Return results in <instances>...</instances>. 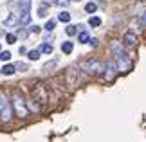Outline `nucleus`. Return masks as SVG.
I'll return each instance as SVG.
<instances>
[{
    "instance_id": "f257e3e1",
    "label": "nucleus",
    "mask_w": 146,
    "mask_h": 142,
    "mask_svg": "<svg viewBox=\"0 0 146 142\" xmlns=\"http://www.w3.org/2000/svg\"><path fill=\"white\" fill-rule=\"evenodd\" d=\"M11 104H13V112L18 115L20 119H25L29 117V103L25 101L24 94L20 92V90H13V94H11Z\"/></svg>"
},
{
    "instance_id": "f03ea898",
    "label": "nucleus",
    "mask_w": 146,
    "mask_h": 142,
    "mask_svg": "<svg viewBox=\"0 0 146 142\" xmlns=\"http://www.w3.org/2000/svg\"><path fill=\"white\" fill-rule=\"evenodd\" d=\"M112 54H114V59L117 67H119V72H126L128 69H130V58H128V52H126V47L119 42H114L112 43Z\"/></svg>"
},
{
    "instance_id": "7ed1b4c3",
    "label": "nucleus",
    "mask_w": 146,
    "mask_h": 142,
    "mask_svg": "<svg viewBox=\"0 0 146 142\" xmlns=\"http://www.w3.org/2000/svg\"><path fill=\"white\" fill-rule=\"evenodd\" d=\"M31 99L43 110V108H45V104L49 103V92H47V88L43 87L42 83L33 85V88H31Z\"/></svg>"
},
{
    "instance_id": "20e7f679",
    "label": "nucleus",
    "mask_w": 146,
    "mask_h": 142,
    "mask_svg": "<svg viewBox=\"0 0 146 142\" xmlns=\"http://www.w3.org/2000/svg\"><path fill=\"white\" fill-rule=\"evenodd\" d=\"M81 70L88 76H99V74L105 72V65L98 58H88L81 63Z\"/></svg>"
},
{
    "instance_id": "39448f33",
    "label": "nucleus",
    "mask_w": 146,
    "mask_h": 142,
    "mask_svg": "<svg viewBox=\"0 0 146 142\" xmlns=\"http://www.w3.org/2000/svg\"><path fill=\"white\" fill-rule=\"evenodd\" d=\"M11 115H13V104H11L9 97L5 95V92L0 90V121H2V122H9Z\"/></svg>"
},
{
    "instance_id": "423d86ee",
    "label": "nucleus",
    "mask_w": 146,
    "mask_h": 142,
    "mask_svg": "<svg viewBox=\"0 0 146 142\" xmlns=\"http://www.w3.org/2000/svg\"><path fill=\"white\" fill-rule=\"evenodd\" d=\"M117 72H119V67H117V63H115V59L112 58V59H108L105 63V79L106 81H112L115 76H117Z\"/></svg>"
},
{
    "instance_id": "0eeeda50",
    "label": "nucleus",
    "mask_w": 146,
    "mask_h": 142,
    "mask_svg": "<svg viewBox=\"0 0 146 142\" xmlns=\"http://www.w3.org/2000/svg\"><path fill=\"white\" fill-rule=\"evenodd\" d=\"M125 47L128 49V47H137V43H139V36L135 34V32H132V31H126L125 34H123V42H121Z\"/></svg>"
},
{
    "instance_id": "6e6552de",
    "label": "nucleus",
    "mask_w": 146,
    "mask_h": 142,
    "mask_svg": "<svg viewBox=\"0 0 146 142\" xmlns=\"http://www.w3.org/2000/svg\"><path fill=\"white\" fill-rule=\"evenodd\" d=\"M67 83H69V87H78V85H80V76H78V70L76 69H69L67 70Z\"/></svg>"
},
{
    "instance_id": "1a4fd4ad",
    "label": "nucleus",
    "mask_w": 146,
    "mask_h": 142,
    "mask_svg": "<svg viewBox=\"0 0 146 142\" xmlns=\"http://www.w3.org/2000/svg\"><path fill=\"white\" fill-rule=\"evenodd\" d=\"M31 0H18L16 5H18V13L24 15V13H31Z\"/></svg>"
},
{
    "instance_id": "9d476101",
    "label": "nucleus",
    "mask_w": 146,
    "mask_h": 142,
    "mask_svg": "<svg viewBox=\"0 0 146 142\" xmlns=\"http://www.w3.org/2000/svg\"><path fill=\"white\" fill-rule=\"evenodd\" d=\"M4 25L5 27H18L20 25V16L18 15H9L7 18L4 20Z\"/></svg>"
},
{
    "instance_id": "9b49d317",
    "label": "nucleus",
    "mask_w": 146,
    "mask_h": 142,
    "mask_svg": "<svg viewBox=\"0 0 146 142\" xmlns=\"http://www.w3.org/2000/svg\"><path fill=\"white\" fill-rule=\"evenodd\" d=\"M72 50H74V43L72 42H63L61 43V52L63 54H70Z\"/></svg>"
},
{
    "instance_id": "f8f14e48",
    "label": "nucleus",
    "mask_w": 146,
    "mask_h": 142,
    "mask_svg": "<svg viewBox=\"0 0 146 142\" xmlns=\"http://www.w3.org/2000/svg\"><path fill=\"white\" fill-rule=\"evenodd\" d=\"M90 34H88V32L87 31H81L80 32V34H78V42H80V43H90Z\"/></svg>"
},
{
    "instance_id": "ddd939ff",
    "label": "nucleus",
    "mask_w": 146,
    "mask_h": 142,
    "mask_svg": "<svg viewBox=\"0 0 146 142\" xmlns=\"http://www.w3.org/2000/svg\"><path fill=\"white\" fill-rule=\"evenodd\" d=\"M15 72H16V65H11V63L4 65V69H2V74H5V76H13Z\"/></svg>"
},
{
    "instance_id": "4468645a",
    "label": "nucleus",
    "mask_w": 146,
    "mask_h": 142,
    "mask_svg": "<svg viewBox=\"0 0 146 142\" xmlns=\"http://www.w3.org/2000/svg\"><path fill=\"white\" fill-rule=\"evenodd\" d=\"M80 29H81L80 25H67V27H65V32H67L69 36H76Z\"/></svg>"
},
{
    "instance_id": "2eb2a0df",
    "label": "nucleus",
    "mask_w": 146,
    "mask_h": 142,
    "mask_svg": "<svg viewBox=\"0 0 146 142\" xmlns=\"http://www.w3.org/2000/svg\"><path fill=\"white\" fill-rule=\"evenodd\" d=\"M85 11L88 15H94L98 11V4L96 2H88V4H85Z\"/></svg>"
},
{
    "instance_id": "dca6fc26",
    "label": "nucleus",
    "mask_w": 146,
    "mask_h": 142,
    "mask_svg": "<svg viewBox=\"0 0 146 142\" xmlns=\"http://www.w3.org/2000/svg\"><path fill=\"white\" fill-rule=\"evenodd\" d=\"M20 16V25H29L31 24V13H24V15H18Z\"/></svg>"
},
{
    "instance_id": "f3484780",
    "label": "nucleus",
    "mask_w": 146,
    "mask_h": 142,
    "mask_svg": "<svg viewBox=\"0 0 146 142\" xmlns=\"http://www.w3.org/2000/svg\"><path fill=\"white\" fill-rule=\"evenodd\" d=\"M40 49H36V50H29V52H27V58H29L31 61H36V59H40Z\"/></svg>"
},
{
    "instance_id": "a211bd4d",
    "label": "nucleus",
    "mask_w": 146,
    "mask_h": 142,
    "mask_svg": "<svg viewBox=\"0 0 146 142\" xmlns=\"http://www.w3.org/2000/svg\"><path fill=\"white\" fill-rule=\"evenodd\" d=\"M58 20L63 22V24H69V22H70V13H67V11H61V13L58 15Z\"/></svg>"
},
{
    "instance_id": "6ab92c4d",
    "label": "nucleus",
    "mask_w": 146,
    "mask_h": 142,
    "mask_svg": "<svg viewBox=\"0 0 146 142\" xmlns=\"http://www.w3.org/2000/svg\"><path fill=\"white\" fill-rule=\"evenodd\" d=\"M47 9H49V4L47 2H42L40 7H38V16H47Z\"/></svg>"
},
{
    "instance_id": "aec40b11",
    "label": "nucleus",
    "mask_w": 146,
    "mask_h": 142,
    "mask_svg": "<svg viewBox=\"0 0 146 142\" xmlns=\"http://www.w3.org/2000/svg\"><path fill=\"white\" fill-rule=\"evenodd\" d=\"M88 25L90 27H99L101 25V18L99 16H90V18H88Z\"/></svg>"
},
{
    "instance_id": "412c9836",
    "label": "nucleus",
    "mask_w": 146,
    "mask_h": 142,
    "mask_svg": "<svg viewBox=\"0 0 146 142\" xmlns=\"http://www.w3.org/2000/svg\"><path fill=\"white\" fill-rule=\"evenodd\" d=\"M40 52L50 54V52H52V45H50V43H42V45H40Z\"/></svg>"
},
{
    "instance_id": "4be33fe9",
    "label": "nucleus",
    "mask_w": 146,
    "mask_h": 142,
    "mask_svg": "<svg viewBox=\"0 0 146 142\" xmlns=\"http://www.w3.org/2000/svg\"><path fill=\"white\" fill-rule=\"evenodd\" d=\"M9 59H11V52L9 50H2V52H0V61L5 63V61H9Z\"/></svg>"
},
{
    "instance_id": "5701e85b",
    "label": "nucleus",
    "mask_w": 146,
    "mask_h": 142,
    "mask_svg": "<svg viewBox=\"0 0 146 142\" xmlns=\"http://www.w3.org/2000/svg\"><path fill=\"white\" fill-rule=\"evenodd\" d=\"M54 27H56V22L54 20H47V24H45L43 29H45L47 32H50V31H54Z\"/></svg>"
},
{
    "instance_id": "b1692460",
    "label": "nucleus",
    "mask_w": 146,
    "mask_h": 142,
    "mask_svg": "<svg viewBox=\"0 0 146 142\" xmlns=\"http://www.w3.org/2000/svg\"><path fill=\"white\" fill-rule=\"evenodd\" d=\"M70 4V0H54V5L56 7H67Z\"/></svg>"
},
{
    "instance_id": "393cba45",
    "label": "nucleus",
    "mask_w": 146,
    "mask_h": 142,
    "mask_svg": "<svg viewBox=\"0 0 146 142\" xmlns=\"http://www.w3.org/2000/svg\"><path fill=\"white\" fill-rule=\"evenodd\" d=\"M139 24H141L143 27H146V9L143 11L141 15H139Z\"/></svg>"
},
{
    "instance_id": "a878e982",
    "label": "nucleus",
    "mask_w": 146,
    "mask_h": 142,
    "mask_svg": "<svg viewBox=\"0 0 146 142\" xmlns=\"http://www.w3.org/2000/svg\"><path fill=\"white\" fill-rule=\"evenodd\" d=\"M5 40H7V43H15L16 42V34H7Z\"/></svg>"
},
{
    "instance_id": "bb28decb",
    "label": "nucleus",
    "mask_w": 146,
    "mask_h": 142,
    "mask_svg": "<svg viewBox=\"0 0 146 142\" xmlns=\"http://www.w3.org/2000/svg\"><path fill=\"white\" fill-rule=\"evenodd\" d=\"M40 31H42V29H40L38 25H31V27H29V32H35V34H38Z\"/></svg>"
},
{
    "instance_id": "cd10ccee",
    "label": "nucleus",
    "mask_w": 146,
    "mask_h": 142,
    "mask_svg": "<svg viewBox=\"0 0 146 142\" xmlns=\"http://www.w3.org/2000/svg\"><path fill=\"white\" fill-rule=\"evenodd\" d=\"M52 67H56V61H50V63H47L45 67H43V70L47 72V70H50V69H52Z\"/></svg>"
},
{
    "instance_id": "c85d7f7f",
    "label": "nucleus",
    "mask_w": 146,
    "mask_h": 142,
    "mask_svg": "<svg viewBox=\"0 0 146 142\" xmlns=\"http://www.w3.org/2000/svg\"><path fill=\"white\" fill-rule=\"evenodd\" d=\"M98 43H99V42H98L96 38H92V40H90V45H92V47H98Z\"/></svg>"
},
{
    "instance_id": "c756f323",
    "label": "nucleus",
    "mask_w": 146,
    "mask_h": 142,
    "mask_svg": "<svg viewBox=\"0 0 146 142\" xmlns=\"http://www.w3.org/2000/svg\"><path fill=\"white\" fill-rule=\"evenodd\" d=\"M0 74H2V70H0Z\"/></svg>"
}]
</instances>
